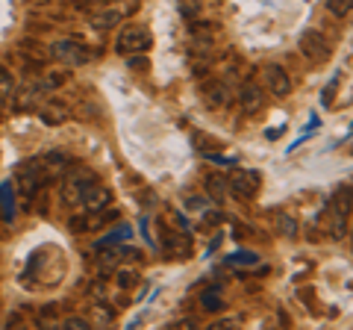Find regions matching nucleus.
I'll return each mask as SVG.
<instances>
[{"instance_id":"obj_10","label":"nucleus","mask_w":353,"mask_h":330,"mask_svg":"<svg viewBox=\"0 0 353 330\" xmlns=\"http://www.w3.org/2000/svg\"><path fill=\"white\" fill-rule=\"evenodd\" d=\"M203 101L212 106V109H221V106H227V101H230V92H227V86L221 83V80H209L206 86H203Z\"/></svg>"},{"instance_id":"obj_8","label":"nucleus","mask_w":353,"mask_h":330,"mask_svg":"<svg viewBox=\"0 0 353 330\" xmlns=\"http://www.w3.org/2000/svg\"><path fill=\"white\" fill-rule=\"evenodd\" d=\"M112 201V192L106 189V186H101V180H97L94 186H88V192L83 195V213H103L106 210V204Z\"/></svg>"},{"instance_id":"obj_4","label":"nucleus","mask_w":353,"mask_h":330,"mask_svg":"<svg viewBox=\"0 0 353 330\" xmlns=\"http://www.w3.org/2000/svg\"><path fill=\"white\" fill-rule=\"evenodd\" d=\"M50 53H53V57H57L62 65H68V68H77V65H85V62H88V50L80 45V41H74V39H59V41H53Z\"/></svg>"},{"instance_id":"obj_24","label":"nucleus","mask_w":353,"mask_h":330,"mask_svg":"<svg viewBox=\"0 0 353 330\" xmlns=\"http://www.w3.org/2000/svg\"><path fill=\"white\" fill-rule=\"evenodd\" d=\"M180 12H183L185 18H194L197 12H201V9H197L194 0H183V3H180Z\"/></svg>"},{"instance_id":"obj_17","label":"nucleus","mask_w":353,"mask_h":330,"mask_svg":"<svg viewBox=\"0 0 353 330\" xmlns=\"http://www.w3.org/2000/svg\"><path fill=\"white\" fill-rule=\"evenodd\" d=\"M201 304H203V310H206V313H218L221 307H224V301H221V295H218L215 289L203 292V295H201Z\"/></svg>"},{"instance_id":"obj_19","label":"nucleus","mask_w":353,"mask_h":330,"mask_svg":"<svg viewBox=\"0 0 353 330\" xmlns=\"http://www.w3.org/2000/svg\"><path fill=\"white\" fill-rule=\"evenodd\" d=\"M41 115H44V121H48V124H57V121H65L68 109H65V106H48Z\"/></svg>"},{"instance_id":"obj_12","label":"nucleus","mask_w":353,"mask_h":330,"mask_svg":"<svg viewBox=\"0 0 353 330\" xmlns=\"http://www.w3.org/2000/svg\"><path fill=\"white\" fill-rule=\"evenodd\" d=\"M15 89H18V83H15L12 71L0 65V101H12V97H15Z\"/></svg>"},{"instance_id":"obj_9","label":"nucleus","mask_w":353,"mask_h":330,"mask_svg":"<svg viewBox=\"0 0 353 330\" xmlns=\"http://www.w3.org/2000/svg\"><path fill=\"white\" fill-rule=\"evenodd\" d=\"M262 101H265V95L259 92V86H256V83H245V86L239 89V106H241V113H245V115L259 113V109H262Z\"/></svg>"},{"instance_id":"obj_26","label":"nucleus","mask_w":353,"mask_h":330,"mask_svg":"<svg viewBox=\"0 0 353 330\" xmlns=\"http://www.w3.org/2000/svg\"><path fill=\"white\" fill-rule=\"evenodd\" d=\"M132 283H136V271H121L118 274V286H121V289H127V286H132Z\"/></svg>"},{"instance_id":"obj_22","label":"nucleus","mask_w":353,"mask_h":330,"mask_svg":"<svg viewBox=\"0 0 353 330\" xmlns=\"http://www.w3.org/2000/svg\"><path fill=\"white\" fill-rule=\"evenodd\" d=\"M65 330H88V322L85 318H77V316H71V318H65V324H62Z\"/></svg>"},{"instance_id":"obj_3","label":"nucleus","mask_w":353,"mask_h":330,"mask_svg":"<svg viewBox=\"0 0 353 330\" xmlns=\"http://www.w3.org/2000/svg\"><path fill=\"white\" fill-rule=\"evenodd\" d=\"M44 177H48V174H44V165L39 159H27L18 168V189H21V195L30 201V197L39 192V186H41Z\"/></svg>"},{"instance_id":"obj_14","label":"nucleus","mask_w":353,"mask_h":330,"mask_svg":"<svg viewBox=\"0 0 353 330\" xmlns=\"http://www.w3.org/2000/svg\"><path fill=\"white\" fill-rule=\"evenodd\" d=\"M227 262H230V266H256L259 257L253 254V251H236V254L227 257Z\"/></svg>"},{"instance_id":"obj_7","label":"nucleus","mask_w":353,"mask_h":330,"mask_svg":"<svg viewBox=\"0 0 353 330\" xmlns=\"http://www.w3.org/2000/svg\"><path fill=\"white\" fill-rule=\"evenodd\" d=\"M262 80H265V86H268V92H274L277 97H285L292 92V80H289V74H285V68H280V65H265Z\"/></svg>"},{"instance_id":"obj_25","label":"nucleus","mask_w":353,"mask_h":330,"mask_svg":"<svg viewBox=\"0 0 353 330\" xmlns=\"http://www.w3.org/2000/svg\"><path fill=\"white\" fill-rule=\"evenodd\" d=\"M185 206H189L192 213H203V210H206V197H189V201H185Z\"/></svg>"},{"instance_id":"obj_1","label":"nucleus","mask_w":353,"mask_h":330,"mask_svg":"<svg viewBox=\"0 0 353 330\" xmlns=\"http://www.w3.org/2000/svg\"><path fill=\"white\" fill-rule=\"evenodd\" d=\"M94 183H97V174L92 168H74L68 177L62 180V201L68 206H80L88 186H94Z\"/></svg>"},{"instance_id":"obj_5","label":"nucleus","mask_w":353,"mask_h":330,"mask_svg":"<svg viewBox=\"0 0 353 330\" xmlns=\"http://www.w3.org/2000/svg\"><path fill=\"white\" fill-rule=\"evenodd\" d=\"M301 50H303V57L312 59V62H327L330 59V45L318 30L301 32Z\"/></svg>"},{"instance_id":"obj_29","label":"nucleus","mask_w":353,"mask_h":330,"mask_svg":"<svg viewBox=\"0 0 353 330\" xmlns=\"http://www.w3.org/2000/svg\"><path fill=\"white\" fill-rule=\"evenodd\" d=\"M115 3H121V0H115Z\"/></svg>"},{"instance_id":"obj_13","label":"nucleus","mask_w":353,"mask_h":330,"mask_svg":"<svg viewBox=\"0 0 353 330\" xmlns=\"http://www.w3.org/2000/svg\"><path fill=\"white\" fill-rule=\"evenodd\" d=\"M41 165H44V174H57V171L68 168V157H65V153H48Z\"/></svg>"},{"instance_id":"obj_28","label":"nucleus","mask_w":353,"mask_h":330,"mask_svg":"<svg viewBox=\"0 0 353 330\" xmlns=\"http://www.w3.org/2000/svg\"><path fill=\"white\" fill-rule=\"evenodd\" d=\"M333 92H336V80H333V83H330L327 89H324V104H330V101H333Z\"/></svg>"},{"instance_id":"obj_27","label":"nucleus","mask_w":353,"mask_h":330,"mask_svg":"<svg viewBox=\"0 0 353 330\" xmlns=\"http://www.w3.org/2000/svg\"><path fill=\"white\" fill-rule=\"evenodd\" d=\"M94 316H97V322H109V318H112V313L101 310V307H94Z\"/></svg>"},{"instance_id":"obj_21","label":"nucleus","mask_w":353,"mask_h":330,"mask_svg":"<svg viewBox=\"0 0 353 330\" xmlns=\"http://www.w3.org/2000/svg\"><path fill=\"white\" fill-rule=\"evenodd\" d=\"M127 65H130V68H136V71H145V68H148L145 53H130V57H127Z\"/></svg>"},{"instance_id":"obj_2","label":"nucleus","mask_w":353,"mask_h":330,"mask_svg":"<svg viewBox=\"0 0 353 330\" xmlns=\"http://www.w3.org/2000/svg\"><path fill=\"white\" fill-rule=\"evenodd\" d=\"M150 45H153L150 32H148V27H141V24H127L124 30L118 32V41H115L118 53H124V57H130V53H145Z\"/></svg>"},{"instance_id":"obj_18","label":"nucleus","mask_w":353,"mask_h":330,"mask_svg":"<svg viewBox=\"0 0 353 330\" xmlns=\"http://www.w3.org/2000/svg\"><path fill=\"white\" fill-rule=\"evenodd\" d=\"M277 227H280L283 236H294V233H297V222H294L292 215H285V213L277 215Z\"/></svg>"},{"instance_id":"obj_16","label":"nucleus","mask_w":353,"mask_h":330,"mask_svg":"<svg viewBox=\"0 0 353 330\" xmlns=\"http://www.w3.org/2000/svg\"><path fill=\"white\" fill-rule=\"evenodd\" d=\"M327 3V9L333 12L336 18H345V15H350L353 12V0H324Z\"/></svg>"},{"instance_id":"obj_11","label":"nucleus","mask_w":353,"mask_h":330,"mask_svg":"<svg viewBox=\"0 0 353 330\" xmlns=\"http://www.w3.org/2000/svg\"><path fill=\"white\" fill-rule=\"evenodd\" d=\"M121 18H124V9H103V12L92 15V27L94 30H112Z\"/></svg>"},{"instance_id":"obj_15","label":"nucleus","mask_w":353,"mask_h":330,"mask_svg":"<svg viewBox=\"0 0 353 330\" xmlns=\"http://www.w3.org/2000/svg\"><path fill=\"white\" fill-rule=\"evenodd\" d=\"M206 183H209V192H212V197H215V201H224V195L230 192L227 180H224V177H218V174H212V177H209Z\"/></svg>"},{"instance_id":"obj_30","label":"nucleus","mask_w":353,"mask_h":330,"mask_svg":"<svg viewBox=\"0 0 353 330\" xmlns=\"http://www.w3.org/2000/svg\"><path fill=\"white\" fill-rule=\"evenodd\" d=\"M350 130H353V127H350Z\"/></svg>"},{"instance_id":"obj_6","label":"nucleus","mask_w":353,"mask_h":330,"mask_svg":"<svg viewBox=\"0 0 353 330\" xmlns=\"http://www.w3.org/2000/svg\"><path fill=\"white\" fill-rule=\"evenodd\" d=\"M227 186H230V192H233L236 197H241V201H250V197L256 195V189H259V177H256L253 171H241V168H236L233 174H230Z\"/></svg>"},{"instance_id":"obj_23","label":"nucleus","mask_w":353,"mask_h":330,"mask_svg":"<svg viewBox=\"0 0 353 330\" xmlns=\"http://www.w3.org/2000/svg\"><path fill=\"white\" fill-rule=\"evenodd\" d=\"M203 157H206L209 162H215V165H233V162H236L233 157H221V153H212V151H206Z\"/></svg>"},{"instance_id":"obj_20","label":"nucleus","mask_w":353,"mask_h":330,"mask_svg":"<svg viewBox=\"0 0 353 330\" xmlns=\"http://www.w3.org/2000/svg\"><path fill=\"white\" fill-rule=\"evenodd\" d=\"M130 233H132V230H130L127 224H124V227H118V230H115V233H112V236H106L103 242H97V248H106V245H112V242H121V239H127Z\"/></svg>"}]
</instances>
